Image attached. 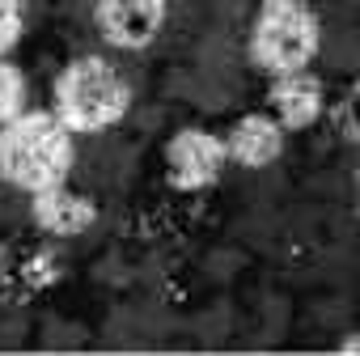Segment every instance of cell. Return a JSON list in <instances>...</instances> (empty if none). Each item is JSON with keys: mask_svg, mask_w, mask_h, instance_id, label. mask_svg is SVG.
<instances>
[{"mask_svg": "<svg viewBox=\"0 0 360 356\" xmlns=\"http://www.w3.org/2000/svg\"><path fill=\"white\" fill-rule=\"evenodd\" d=\"M72 170V132L51 110H22L0 123V178L22 191H47Z\"/></svg>", "mask_w": 360, "mask_h": 356, "instance_id": "cell-1", "label": "cell"}, {"mask_svg": "<svg viewBox=\"0 0 360 356\" xmlns=\"http://www.w3.org/2000/svg\"><path fill=\"white\" fill-rule=\"evenodd\" d=\"M127 106H131V85L102 56H81L56 77V115L72 136L115 127L127 115Z\"/></svg>", "mask_w": 360, "mask_h": 356, "instance_id": "cell-2", "label": "cell"}, {"mask_svg": "<svg viewBox=\"0 0 360 356\" xmlns=\"http://www.w3.org/2000/svg\"><path fill=\"white\" fill-rule=\"evenodd\" d=\"M322 47L318 13L305 0H263L250 26V60L267 77L309 68Z\"/></svg>", "mask_w": 360, "mask_h": 356, "instance_id": "cell-3", "label": "cell"}, {"mask_svg": "<svg viewBox=\"0 0 360 356\" xmlns=\"http://www.w3.org/2000/svg\"><path fill=\"white\" fill-rule=\"evenodd\" d=\"M229 165V148L217 132L204 127H183L165 144V178L178 191H204L212 187L221 170Z\"/></svg>", "mask_w": 360, "mask_h": 356, "instance_id": "cell-4", "label": "cell"}, {"mask_svg": "<svg viewBox=\"0 0 360 356\" xmlns=\"http://www.w3.org/2000/svg\"><path fill=\"white\" fill-rule=\"evenodd\" d=\"M94 18L110 47L140 51L165 26V0H98Z\"/></svg>", "mask_w": 360, "mask_h": 356, "instance_id": "cell-5", "label": "cell"}, {"mask_svg": "<svg viewBox=\"0 0 360 356\" xmlns=\"http://www.w3.org/2000/svg\"><path fill=\"white\" fill-rule=\"evenodd\" d=\"M56 280H60V259L51 246H34V242L0 246V297L30 301L43 288H51Z\"/></svg>", "mask_w": 360, "mask_h": 356, "instance_id": "cell-6", "label": "cell"}, {"mask_svg": "<svg viewBox=\"0 0 360 356\" xmlns=\"http://www.w3.org/2000/svg\"><path fill=\"white\" fill-rule=\"evenodd\" d=\"M271 115L280 119L284 132H301V127H314L326 110V89L322 81L309 72V68H297V72H280L271 77Z\"/></svg>", "mask_w": 360, "mask_h": 356, "instance_id": "cell-7", "label": "cell"}, {"mask_svg": "<svg viewBox=\"0 0 360 356\" xmlns=\"http://www.w3.org/2000/svg\"><path fill=\"white\" fill-rule=\"evenodd\" d=\"M30 217L43 234L51 238H77L85 234L94 221H98V204L81 191H68L64 183L47 187V191H34V204H30Z\"/></svg>", "mask_w": 360, "mask_h": 356, "instance_id": "cell-8", "label": "cell"}, {"mask_svg": "<svg viewBox=\"0 0 360 356\" xmlns=\"http://www.w3.org/2000/svg\"><path fill=\"white\" fill-rule=\"evenodd\" d=\"M225 148H229V161H238L246 170H263L284 153V127L276 115H263V110L242 115L233 123V132L225 136Z\"/></svg>", "mask_w": 360, "mask_h": 356, "instance_id": "cell-9", "label": "cell"}, {"mask_svg": "<svg viewBox=\"0 0 360 356\" xmlns=\"http://www.w3.org/2000/svg\"><path fill=\"white\" fill-rule=\"evenodd\" d=\"M330 123L347 144H360V81H352L343 89V98L330 106Z\"/></svg>", "mask_w": 360, "mask_h": 356, "instance_id": "cell-10", "label": "cell"}, {"mask_svg": "<svg viewBox=\"0 0 360 356\" xmlns=\"http://www.w3.org/2000/svg\"><path fill=\"white\" fill-rule=\"evenodd\" d=\"M22 110H26V77L9 60H0V123H9Z\"/></svg>", "mask_w": 360, "mask_h": 356, "instance_id": "cell-11", "label": "cell"}, {"mask_svg": "<svg viewBox=\"0 0 360 356\" xmlns=\"http://www.w3.org/2000/svg\"><path fill=\"white\" fill-rule=\"evenodd\" d=\"M26 30V9H22V0H0V56H5L9 47H18Z\"/></svg>", "mask_w": 360, "mask_h": 356, "instance_id": "cell-12", "label": "cell"}, {"mask_svg": "<svg viewBox=\"0 0 360 356\" xmlns=\"http://www.w3.org/2000/svg\"><path fill=\"white\" fill-rule=\"evenodd\" d=\"M339 348H343V352H360V331L347 335V339H339Z\"/></svg>", "mask_w": 360, "mask_h": 356, "instance_id": "cell-13", "label": "cell"}, {"mask_svg": "<svg viewBox=\"0 0 360 356\" xmlns=\"http://www.w3.org/2000/svg\"><path fill=\"white\" fill-rule=\"evenodd\" d=\"M356 212H360V170H356Z\"/></svg>", "mask_w": 360, "mask_h": 356, "instance_id": "cell-14", "label": "cell"}]
</instances>
